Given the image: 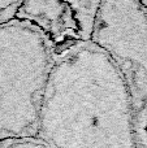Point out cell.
Wrapping results in <instances>:
<instances>
[{
	"label": "cell",
	"mask_w": 147,
	"mask_h": 148,
	"mask_svg": "<svg viewBox=\"0 0 147 148\" xmlns=\"http://www.w3.org/2000/svg\"><path fill=\"white\" fill-rule=\"evenodd\" d=\"M141 3H142V5L147 9V1H141Z\"/></svg>",
	"instance_id": "cell-8"
},
{
	"label": "cell",
	"mask_w": 147,
	"mask_h": 148,
	"mask_svg": "<svg viewBox=\"0 0 147 148\" xmlns=\"http://www.w3.org/2000/svg\"><path fill=\"white\" fill-rule=\"evenodd\" d=\"M91 42L121 74L132 100L139 148H147V9L141 1H100Z\"/></svg>",
	"instance_id": "cell-3"
},
{
	"label": "cell",
	"mask_w": 147,
	"mask_h": 148,
	"mask_svg": "<svg viewBox=\"0 0 147 148\" xmlns=\"http://www.w3.org/2000/svg\"><path fill=\"white\" fill-rule=\"evenodd\" d=\"M22 1H0V26L14 20Z\"/></svg>",
	"instance_id": "cell-7"
},
{
	"label": "cell",
	"mask_w": 147,
	"mask_h": 148,
	"mask_svg": "<svg viewBox=\"0 0 147 148\" xmlns=\"http://www.w3.org/2000/svg\"><path fill=\"white\" fill-rule=\"evenodd\" d=\"M55 61L48 40L33 25L14 18L0 26V142L36 138Z\"/></svg>",
	"instance_id": "cell-2"
},
{
	"label": "cell",
	"mask_w": 147,
	"mask_h": 148,
	"mask_svg": "<svg viewBox=\"0 0 147 148\" xmlns=\"http://www.w3.org/2000/svg\"><path fill=\"white\" fill-rule=\"evenodd\" d=\"M36 138L48 148H139L126 84L91 40L56 57Z\"/></svg>",
	"instance_id": "cell-1"
},
{
	"label": "cell",
	"mask_w": 147,
	"mask_h": 148,
	"mask_svg": "<svg viewBox=\"0 0 147 148\" xmlns=\"http://www.w3.org/2000/svg\"><path fill=\"white\" fill-rule=\"evenodd\" d=\"M80 25L83 42H90L95 29L100 1H70Z\"/></svg>",
	"instance_id": "cell-5"
},
{
	"label": "cell",
	"mask_w": 147,
	"mask_h": 148,
	"mask_svg": "<svg viewBox=\"0 0 147 148\" xmlns=\"http://www.w3.org/2000/svg\"><path fill=\"white\" fill-rule=\"evenodd\" d=\"M0 148H48L38 138L13 139V140L0 142Z\"/></svg>",
	"instance_id": "cell-6"
},
{
	"label": "cell",
	"mask_w": 147,
	"mask_h": 148,
	"mask_svg": "<svg viewBox=\"0 0 147 148\" xmlns=\"http://www.w3.org/2000/svg\"><path fill=\"white\" fill-rule=\"evenodd\" d=\"M16 18L38 29L48 40L56 57L83 42L70 1H22Z\"/></svg>",
	"instance_id": "cell-4"
}]
</instances>
